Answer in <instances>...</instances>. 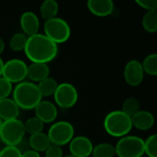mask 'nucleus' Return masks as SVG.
Returning <instances> with one entry per match:
<instances>
[{
  "mask_svg": "<svg viewBox=\"0 0 157 157\" xmlns=\"http://www.w3.org/2000/svg\"><path fill=\"white\" fill-rule=\"evenodd\" d=\"M24 52L31 63L48 64L56 58L58 45L44 34L37 33L28 37Z\"/></svg>",
  "mask_w": 157,
  "mask_h": 157,
  "instance_id": "f257e3e1",
  "label": "nucleus"
},
{
  "mask_svg": "<svg viewBox=\"0 0 157 157\" xmlns=\"http://www.w3.org/2000/svg\"><path fill=\"white\" fill-rule=\"evenodd\" d=\"M12 99L19 109L25 110L34 109L42 100V96L35 83L23 81L18 83L12 91Z\"/></svg>",
  "mask_w": 157,
  "mask_h": 157,
  "instance_id": "f03ea898",
  "label": "nucleus"
},
{
  "mask_svg": "<svg viewBox=\"0 0 157 157\" xmlns=\"http://www.w3.org/2000/svg\"><path fill=\"white\" fill-rule=\"evenodd\" d=\"M104 129L108 134L116 138H122L132 131V119L121 110H113L104 119Z\"/></svg>",
  "mask_w": 157,
  "mask_h": 157,
  "instance_id": "7ed1b4c3",
  "label": "nucleus"
},
{
  "mask_svg": "<svg viewBox=\"0 0 157 157\" xmlns=\"http://www.w3.org/2000/svg\"><path fill=\"white\" fill-rule=\"evenodd\" d=\"M25 137L24 124L18 119L2 121L0 140L6 146H17Z\"/></svg>",
  "mask_w": 157,
  "mask_h": 157,
  "instance_id": "20e7f679",
  "label": "nucleus"
},
{
  "mask_svg": "<svg viewBox=\"0 0 157 157\" xmlns=\"http://www.w3.org/2000/svg\"><path fill=\"white\" fill-rule=\"evenodd\" d=\"M43 29V34L57 45L67 41L71 36V28L69 24L64 19L57 17L45 21Z\"/></svg>",
  "mask_w": 157,
  "mask_h": 157,
  "instance_id": "39448f33",
  "label": "nucleus"
},
{
  "mask_svg": "<svg viewBox=\"0 0 157 157\" xmlns=\"http://www.w3.org/2000/svg\"><path fill=\"white\" fill-rule=\"evenodd\" d=\"M118 157H143L144 155V140L134 135H126L115 145Z\"/></svg>",
  "mask_w": 157,
  "mask_h": 157,
  "instance_id": "423d86ee",
  "label": "nucleus"
},
{
  "mask_svg": "<svg viewBox=\"0 0 157 157\" xmlns=\"http://www.w3.org/2000/svg\"><path fill=\"white\" fill-rule=\"evenodd\" d=\"M47 135L51 144L62 147L72 141L75 135V129L70 122L66 121H60L54 122L50 127Z\"/></svg>",
  "mask_w": 157,
  "mask_h": 157,
  "instance_id": "0eeeda50",
  "label": "nucleus"
},
{
  "mask_svg": "<svg viewBox=\"0 0 157 157\" xmlns=\"http://www.w3.org/2000/svg\"><path fill=\"white\" fill-rule=\"evenodd\" d=\"M27 63L20 59H10L4 63L2 76L11 84H18L27 78Z\"/></svg>",
  "mask_w": 157,
  "mask_h": 157,
  "instance_id": "6e6552de",
  "label": "nucleus"
},
{
  "mask_svg": "<svg viewBox=\"0 0 157 157\" xmlns=\"http://www.w3.org/2000/svg\"><path fill=\"white\" fill-rule=\"evenodd\" d=\"M53 96L56 105L62 109L73 108L78 100L77 89L69 83L59 84Z\"/></svg>",
  "mask_w": 157,
  "mask_h": 157,
  "instance_id": "1a4fd4ad",
  "label": "nucleus"
},
{
  "mask_svg": "<svg viewBox=\"0 0 157 157\" xmlns=\"http://www.w3.org/2000/svg\"><path fill=\"white\" fill-rule=\"evenodd\" d=\"M123 76L125 82L131 86H138L141 85L144 77L142 63L135 59L129 61L124 67Z\"/></svg>",
  "mask_w": 157,
  "mask_h": 157,
  "instance_id": "9d476101",
  "label": "nucleus"
},
{
  "mask_svg": "<svg viewBox=\"0 0 157 157\" xmlns=\"http://www.w3.org/2000/svg\"><path fill=\"white\" fill-rule=\"evenodd\" d=\"M91 140L86 136H76L69 143L70 155L75 157H90L93 151Z\"/></svg>",
  "mask_w": 157,
  "mask_h": 157,
  "instance_id": "9b49d317",
  "label": "nucleus"
},
{
  "mask_svg": "<svg viewBox=\"0 0 157 157\" xmlns=\"http://www.w3.org/2000/svg\"><path fill=\"white\" fill-rule=\"evenodd\" d=\"M35 117L43 123H52L58 116L57 107L48 100H41L34 109Z\"/></svg>",
  "mask_w": 157,
  "mask_h": 157,
  "instance_id": "f8f14e48",
  "label": "nucleus"
},
{
  "mask_svg": "<svg viewBox=\"0 0 157 157\" xmlns=\"http://www.w3.org/2000/svg\"><path fill=\"white\" fill-rule=\"evenodd\" d=\"M20 27L24 34L27 37L39 33L40 29V19L38 16L31 11L24 12L20 17Z\"/></svg>",
  "mask_w": 157,
  "mask_h": 157,
  "instance_id": "ddd939ff",
  "label": "nucleus"
},
{
  "mask_svg": "<svg viewBox=\"0 0 157 157\" xmlns=\"http://www.w3.org/2000/svg\"><path fill=\"white\" fill-rule=\"evenodd\" d=\"M86 6L94 16L99 17L109 16L115 8V5L111 0H88Z\"/></svg>",
  "mask_w": 157,
  "mask_h": 157,
  "instance_id": "4468645a",
  "label": "nucleus"
},
{
  "mask_svg": "<svg viewBox=\"0 0 157 157\" xmlns=\"http://www.w3.org/2000/svg\"><path fill=\"white\" fill-rule=\"evenodd\" d=\"M132 127L140 131H148L153 128L155 124V117L148 110H140L132 118Z\"/></svg>",
  "mask_w": 157,
  "mask_h": 157,
  "instance_id": "2eb2a0df",
  "label": "nucleus"
},
{
  "mask_svg": "<svg viewBox=\"0 0 157 157\" xmlns=\"http://www.w3.org/2000/svg\"><path fill=\"white\" fill-rule=\"evenodd\" d=\"M50 68L46 63H31V64L28 65L27 70V77L32 83H39L43 79L49 77Z\"/></svg>",
  "mask_w": 157,
  "mask_h": 157,
  "instance_id": "dca6fc26",
  "label": "nucleus"
},
{
  "mask_svg": "<svg viewBox=\"0 0 157 157\" xmlns=\"http://www.w3.org/2000/svg\"><path fill=\"white\" fill-rule=\"evenodd\" d=\"M19 110L20 109L12 98H6L0 100V119L2 121L17 119Z\"/></svg>",
  "mask_w": 157,
  "mask_h": 157,
  "instance_id": "f3484780",
  "label": "nucleus"
},
{
  "mask_svg": "<svg viewBox=\"0 0 157 157\" xmlns=\"http://www.w3.org/2000/svg\"><path fill=\"white\" fill-rule=\"evenodd\" d=\"M28 141H29L30 150H33L39 154L40 152H45L46 149L51 144V142L49 140L47 133H44V132H39L36 134H32L29 136Z\"/></svg>",
  "mask_w": 157,
  "mask_h": 157,
  "instance_id": "a211bd4d",
  "label": "nucleus"
},
{
  "mask_svg": "<svg viewBox=\"0 0 157 157\" xmlns=\"http://www.w3.org/2000/svg\"><path fill=\"white\" fill-rule=\"evenodd\" d=\"M59 11V5L55 0H45L40 6V17L45 21L52 19L57 17Z\"/></svg>",
  "mask_w": 157,
  "mask_h": 157,
  "instance_id": "6ab92c4d",
  "label": "nucleus"
},
{
  "mask_svg": "<svg viewBox=\"0 0 157 157\" xmlns=\"http://www.w3.org/2000/svg\"><path fill=\"white\" fill-rule=\"evenodd\" d=\"M58 85L59 84L54 78L49 76L43 79L42 81L39 82L37 86L42 97H51L54 95Z\"/></svg>",
  "mask_w": 157,
  "mask_h": 157,
  "instance_id": "aec40b11",
  "label": "nucleus"
},
{
  "mask_svg": "<svg viewBox=\"0 0 157 157\" xmlns=\"http://www.w3.org/2000/svg\"><path fill=\"white\" fill-rule=\"evenodd\" d=\"M93 157H114L116 155L115 145L109 143H101L93 147Z\"/></svg>",
  "mask_w": 157,
  "mask_h": 157,
  "instance_id": "412c9836",
  "label": "nucleus"
},
{
  "mask_svg": "<svg viewBox=\"0 0 157 157\" xmlns=\"http://www.w3.org/2000/svg\"><path fill=\"white\" fill-rule=\"evenodd\" d=\"M145 31L155 33L157 31V11H147L142 20Z\"/></svg>",
  "mask_w": 157,
  "mask_h": 157,
  "instance_id": "4be33fe9",
  "label": "nucleus"
},
{
  "mask_svg": "<svg viewBox=\"0 0 157 157\" xmlns=\"http://www.w3.org/2000/svg\"><path fill=\"white\" fill-rule=\"evenodd\" d=\"M140 110H141V104H140V101L136 98L131 97L124 100L122 104L121 111L124 112L129 117L132 118Z\"/></svg>",
  "mask_w": 157,
  "mask_h": 157,
  "instance_id": "5701e85b",
  "label": "nucleus"
},
{
  "mask_svg": "<svg viewBox=\"0 0 157 157\" xmlns=\"http://www.w3.org/2000/svg\"><path fill=\"white\" fill-rule=\"evenodd\" d=\"M23 124H24L25 132L29 133V135L42 132L43 128H44V123L41 121H40L38 118H36L35 116L29 118Z\"/></svg>",
  "mask_w": 157,
  "mask_h": 157,
  "instance_id": "b1692460",
  "label": "nucleus"
},
{
  "mask_svg": "<svg viewBox=\"0 0 157 157\" xmlns=\"http://www.w3.org/2000/svg\"><path fill=\"white\" fill-rule=\"evenodd\" d=\"M142 66L144 69V74H147L152 76L157 75V54L151 53L147 55L144 62L142 63Z\"/></svg>",
  "mask_w": 157,
  "mask_h": 157,
  "instance_id": "393cba45",
  "label": "nucleus"
},
{
  "mask_svg": "<svg viewBox=\"0 0 157 157\" xmlns=\"http://www.w3.org/2000/svg\"><path fill=\"white\" fill-rule=\"evenodd\" d=\"M28 37L24 33H15L9 40V48L13 52H22L25 49Z\"/></svg>",
  "mask_w": 157,
  "mask_h": 157,
  "instance_id": "a878e982",
  "label": "nucleus"
},
{
  "mask_svg": "<svg viewBox=\"0 0 157 157\" xmlns=\"http://www.w3.org/2000/svg\"><path fill=\"white\" fill-rule=\"evenodd\" d=\"M144 154L147 157H157V135H150L144 141Z\"/></svg>",
  "mask_w": 157,
  "mask_h": 157,
  "instance_id": "bb28decb",
  "label": "nucleus"
},
{
  "mask_svg": "<svg viewBox=\"0 0 157 157\" xmlns=\"http://www.w3.org/2000/svg\"><path fill=\"white\" fill-rule=\"evenodd\" d=\"M13 91V86L10 82L5 79L3 76L0 77V100L9 98Z\"/></svg>",
  "mask_w": 157,
  "mask_h": 157,
  "instance_id": "cd10ccee",
  "label": "nucleus"
},
{
  "mask_svg": "<svg viewBox=\"0 0 157 157\" xmlns=\"http://www.w3.org/2000/svg\"><path fill=\"white\" fill-rule=\"evenodd\" d=\"M22 154L16 146H5L0 151V157H21Z\"/></svg>",
  "mask_w": 157,
  "mask_h": 157,
  "instance_id": "c85d7f7f",
  "label": "nucleus"
},
{
  "mask_svg": "<svg viewBox=\"0 0 157 157\" xmlns=\"http://www.w3.org/2000/svg\"><path fill=\"white\" fill-rule=\"evenodd\" d=\"M45 157H63V152L61 146L52 144H51L50 146L46 149Z\"/></svg>",
  "mask_w": 157,
  "mask_h": 157,
  "instance_id": "c756f323",
  "label": "nucleus"
},
{
  "mask_svg": "<svg viewBox=\"0 0 157 157\" xmlns=\"http://www.w3.org/2000/svg\"><path fill=\"white\" fill-rule=\"evenodd\" d=\"M136 4L147 11H156L157 0H136Z\"/></svg>",
  "mask_w": 157,
  "mask_h": 157,
  "instance_id": "7c9ffc66",
  "label": "nucleus"
},
{
  "mask_svg": "<svg viewBox=\"0 0 157 157\" xmlns=\"http://www.w3.org/2000/svg\"><path fill=\"white\" fill-rule=\"evenodd\" d=\"M16 147L20 151L21 154H23V153H25V152L30 150V147H29V141H28L27 139H25V138H23V139L20 141V143H19Z\"/></svg>",
  "mask_w": 157,
  "mask_h": 157,
  "instance_id": "2f4dec72",
  "label": "nucleus"
},
{
  "mask_svg": "<svg viewBox=\"0 0 157 157\" xmlns=\"http://www.w3.org/2000/svg\"><path fill=\"white\" fill-rule=\"evenodd\" d=\"M21 157H40V155L33 150H29L22 154Z\"/></svg>",
  "mask_w": 157,
  "mask_h": 157,
  "instance_id": "473e14b6",
  "label": "nucleus"
},
{
  "mask_svg": "<svg viewBox=\"0 0 157 157\" xmlns=\"http://www.w3.org/2000/svg\"><path fill=\"white\" fill-rule=\"evenodd\" d=\"M4 50H5V41H4V40L0 37V54L3 53Z\"/></svg>",
  "mask_w": 157,
  "mask_h": 157,
  "instance_id": "72a5a7b5",
  "label": "nucleus"
},
{
  "mask_svg": "<svg viewBox=\"0 0 157 157\" xmlns=\"http://www.w3.org/2000/svg\"><path fill=\"white\" fill-rule=\"evenodd\" d=\"M4 61L3 59L0 57V77L2 76V73H3V68H4Z\"/></svg>",
  "mask_w": 157,
  "mask_h": 157,
  "instance_id": "f704fd0d",
  "label": "nucleus"
},
{
  "mask_svg": "<svg viewBox=\"0 0 157 157\" xmlns=\"http://www.w3.org/2000/svg\"><path fill=\"white\" fill-rule=\"evenodd\" d=\"M63 157H75L74 155H64V156Z\"/></svg>",
  "mask_w": 157,
  "mask_h": 157,
  "instance_id": "c9c22d12",
  "label": "nucleus"
},
{
  "mask_svg": "<svg viewBox=\"0 0 157 157\" xmlns=\"http://www.w3.org/2000/svg\"><path fill=\"white\" fill-rule=\"evenodd\" d=\"M1 149H2V142L0 140V151H1Z\"/></svg>",
  "mask_w": 157,
  "mask_h": 157,
  "instance_id": "e433bc0d",
  "label": "nucleus"
},
{
  "mask_svg": "<svg viewBox=\"0 0 157 157\" xmlns=\"http://www.w3.org/2000/svg\"><path fill=\"white\" fill-rule=\"evenodd\" d=\"M1 124H2V121H1V119H0V127H1Z\"/></svg>",
  "mask_w": 157,
  "mask_h": 157,
  "instance_id": "4c0bfd02",
  "label": "nucleus"
},
{
  "mask_svg": "<svg viewBox=\"0 0 157 157\" xmlns=\"http://www.w3.org/2000/svg\"><path fill=\"white\" fill-rule=\"evenodd\" d=\"M143 157H144V156H143Z\"/></svg>",
  "mask_w": 157,
  "mask_h": 157,
  "instance_id": "58836bf2",
  "label": "nucleus"
}]
</instances>
